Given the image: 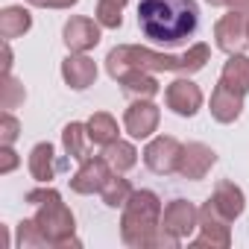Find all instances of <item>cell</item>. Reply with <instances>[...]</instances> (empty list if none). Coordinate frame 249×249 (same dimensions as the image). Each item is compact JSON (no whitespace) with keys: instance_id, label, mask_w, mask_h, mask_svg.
I'll use <instances>...</instances> for the list:
<instances>
[{"instance_id":"1","label":"cell","mask_w":249,"mask_h":249,"mask_svg":"<svg viewBox=\"0 0 249 249\" xmlns=\"http://www.w3.org/2000/svg\"><path fill=\"white\" fill-rule=\"evenodd\" d=\"M211 59L208 44H194L188 47L182 56H167V53H153L150 47H138V44H120L114 50H108L106 56V71L111 79H117L126 71H147V73H161V71H173V73H196L205 68V62Z\"/></svg>"},{"instance_id":"2","label":"cell","mask_w":249,"mask_h":249,"mask_svg":"<svg viewBox=\"0 0 249 249\" xmlns=\"http://www.w3.org/2000/svg\"><path fill=\"white\" fill-rule=\"evenodd\" d=\"M138 27L150 41L182 44L199 27L196 0H138Z\"/></svg>"},{"instance_id":"3","label":"cell","mask_w":249,"mask_h":249,"mask_svg":"<svg viewBox=\"0 0 249 249\" xmlns=\"http://www.w3.org/2000/svg\"><path fill=\"white\" fill-rule=\"evenodd\" d=\"M120 237L135 249H176L182 243L161 229V199L153 191H135L123 205Z\"/></svg>"},{"instance_id":"4","label":"cell","mask_w":249,"mask_h":249,"mask_svg":"<svg viewBox=\"0 0 249 249\" xmlns=\"http://www.w3.org/2000/svg\"><path fill=\"white\" fill-rule=\"evenodd\" d=\"M27 202L36 205V223L41 229V234L47 237V246H79V240L73 237L76 231V220L73 211L62 202V194L53 188H38L27 194Z\"/></svg>"},{"instance_id":"5","label":"cell","mask_w":249,"mask_h":249,"mask_svg":"<svg viewBox=\"0 0 249 249\" xmlns=\"http://www.w3.org/2000/svg\"><path fill=\"white\" fill-rule=\"evenodd\" d=\"M214 38H217V47L223 53H243L249 47V27H246V12H237L231 9L229 15H223L214 27Z\"/></svg>"},{"instance_id":"6","label":"cell","mask_w":249,"mask_h":249,"mask_svg":"<svg viewBox=\"0 0 249 249\" xmlns=\"http://www.w3.org/2000/svg\"><path fill=\"white\" fill-rule=\"evenodd\" d=\"M179 159H182V144L170 135H159L147 144L144 150V164L159 173V176H170L179 170Z\"/></svg>"},{"instance_id":"7","label":"cell","mask_w":249,"mask_h":249,"mask_svg":"<svg viewBox=\"0 0 249 249\" xmlns=\"http://www.w3.org/2000/svg\"><path fill=\"white\" fill-rule=\"evenodd\" d=\"M161 229L167 234L179 237V240L191 237L199 229V208L194 202H188V199H173L161 214Z\"/></svg>"},{"instance_id":"8","label":"cell","mask_w":249,"mask_h":249,"mask_svg":"<svg viewBox=\"0 0 249 249\" xmlns=\"http://www.w3.org/2000/svg\"><path fill=\"white\" fill-rule=\"evenodd\" d=\"M111 164L103 159V156H88L79 170L71 176V191L73 194H100L103 185L111 179Z\"/></svg>"},{"instance_id":"9","label":"cell","mask_w":249,"mask_h":249,"mask_svg":"<svg viewBox=\"0 0 249 249\" xmlns=\"http://www.w3.org/2000/svg\"><path fill=\"white\" fill-rule=\"evenodd\" d=\"M231 243L229 234V220L217 214V208L211 202H205L199 208V237L194 240V246H211V249H226Z\"/></svg>"},{"instance_id":"10","label":"cell","mask_w":249,"mask_h":249,"mask_svg":"<svg viewBox=\"0 0 249 249\" xmlns=\"http://www.w3.org/2000/svg\"><path fill=\"white\" fill-rule=\"evenodd\" d=\"M159 120H161V111H159V106L156 103H150V100H144V97H138L129 108H126V114H123V126H126V132L132 135V138H150L156 129H159Z\"/></svg>"},{"instance_id":"11","label":"cell","mask_w":249,"mask_h":249,"mask_svg":"<svg viewBox=\"0 0 249 249\" xmlns=\"http://www.w3.org/2000/svg\"><path fill=\"white\" fill-rule=\"evenodd\" d=\"M217 164V153L208 147V144H199V141H194V144H185L182 147V159H179V176L182 179H191V182H199V179H205L208 176V170Z\"/></svg>"},{"instance_id":"12","label":"cell","mask_w":249,"mask_h":249,"mask_svg":"<svg viewBox=\"0 0 249 249\" xmlns=\"http://www.w3.org/2000/svg\"><path fill=\"white\" fill-rule=\"evenodd\" d=\"M164 100H167V108H173L179 117H194L202 108V91L191 79H173L164 91Z\"/></svg>"},{"instance_id":"13","label":"cell","mask_w":249,"mask_h":249,"mask_svg":"<svg viewBox=\"0 0 249 249\" xmlns=\"http://www.w3.org/2000/svg\"><path fill=\"white\" fill-rule=\"evenodd\" d=\"M62 36H65V44L71 53H85L100 44V24H94L91 18H71L65 24Z\"/></svg>"},{"instance_id":"14","label":"cell","mask_w":249,"mask_h":249,"mask_svg":"<svg viewBox=\"0 0 249 249\" xmlns=\"http://www.w3.org/2000/svg\"><path fill=\"white\" fill-rule=\"evenodd\" d=\"M62 79L73 88V91H85L88 85H94L97 79V65L94 59H88L85 53H71L62 62Z\"/></svg>"},{"instance_id":"15","label":"cell","mask_w":249,"mask_h":249,"mask_svg":"<svg viewBox=\"0 0 249 249\" xmlns=\"http://www.w3.org/2000/svg\"><path fill=\"white\" fill-rule=\"evenodd\" d=\"M208 202H211V205L217 208V214L226 217L229 223L237 220V217L243 214V208H246V196H243V191H240L234 182H220V185L214 188V194L208 196Z\"/></svg>"},{"instance_id":"16","label":"cell","mask_w":249,"mask_h":249,"mask_svg":"<svg viewBox=\"0 0 249 249\" xmlns=\"http://www.w3.org/2000/svg\"><path fill=\"white\" fill-rule=\"evenodd\" d=\"M240 111H243V94H237L220 82L211 94V117L217 123H234L240 117Z\"/></svg>"},{"instance_id":"17","label":"cell","mask_w":249,"mask_h":249,"mask_svg":"<svg viewBox=\"0 0 249 249\" xmlns=\"http://www.w3.org/2000/svg\"><path fill=\"white\" fill-rule=\"evenodd\" d=\"M220 82L237 94H249V56L243 53H231L229 62L223 65V73H220Z\"/></svg>"},{"instance_id":"18","label":"cell","mask_w":249,"mask_h":249,"mask_svg":"<svg viewBox=\"0 0 249 249\" xmlns=\"http://www.w3.org/2000/svg\"><path fill=\"white\" fill-rule=\"evenodd\" d=\"M30 27H33V15L24 6H6L0 12V36H3V41L21 38Z\"/></svg>"},{"instance_id":"19","label":"cell","mask_w":249,"mask_h":249,"mask_svg":"<svg viewBox=\"0 0 249 249\" xmlns=\"http://www.w3.org/2000/svg\"><path fill=\"white\" fill-rule=\"evenodd\" d=\"M103 159L111 164L114 173H126V170H132V167L138 164V150H135L129 141H120V138H117V141L106 144Z\"/></svg>"},{"instance_id":"20","label":"cell","mask_w":249,"mask_h":249,"mask_svg":"<svg viewBox=\"0 0 249 249\" xmlns=\"http://www.w3.org/2000/svg\"><path fill=\"white\" fill-rule=\"evenodd\" d=\"M30 173L41 185H47L56 176V156H53L50 144H36L33 147V153H30Z\"/></svg>"},{"instance_id":"21","label":"cell","mask_w":249,"mask_h":249,"mask_svg":"<svg viewBox=\"0 0 249 249\" xmlns=\"http://www.w3.org/2000/svg\"><path fill=\"white\" fill-rule=\"evenodd\" d=\"M117 82L123 85V91H129V94H135V97H144V100H150V97L159 94V82H156V76L147 73V71H126V73L117 76Z\"/></svg>"},{"instance_id":"22","label":"cell","mask_w":249,"mask_h":249,"mask_svg":"<svg viewBox=\"0 0 249 249\" xmlns=\"http://www.w3.org/2000/svg\"><path fill=\"white\" fill-rule=\"evenodd\" d=\"M88 126L85 123H68L62 129V144H65V153L76 161H85L88 159Z\"/></svg>"},{"instance_id":"23","label":"cell","mask_w":249,"mask_h":249,"mask_svg":"<svg viewBox=\"0 0 249 249\" xmlns=\"http://www.w3.org/2000/svg\"><path fill=\"white\" fill-rule=\"evenodd\" d=\"M85 126H88V138H91L94 144H100V147L117 141V120H114L108 111H97V114H91V120L85 123Z\"/></svg>"},{"instance_id":"24","label":"cell","mask_w":249,"mask_h":249,"mask_svg":"<svg viewBox=\"0 0 249 249\" xmlns=\"http://www.w3.org/2000/svg\"><path fill=\"white\" fill-rule=\"evenodd\" d=\"M103 202L108 205V208H123L129 202V196L135 194V188L129 185V179H123L120 173H111V179L103 185Z\"/></svg>"},{"instance_id":"25","label":"cell","mask_w":249,"mask_h":249,"mask_svg":"<svg viewBox=\"0 0 249 249\" xmlns=\"http://www.w3.org/2000/svg\"><path fill=\"white\" fill-rule=\"evenodd\" d=\"M120 9H123V6L117 3V0H97L94 18H97V24H100V27H106V30H117V27L123 24Z\"/></svg>"},{"instance_id":"26","label":"cell","mask_w":249,"mask_h":249,"mask_svg":"<svg viewBox=\"0 0 249 249\" xmlns=\"http://www.w3.org/2000/svg\"><path fill=\"white\" fill-rule=\"evenodd\" d=\"M24 85L12 76V73H3V108L6 111H12V108H18L21 103H24Z\"/></svg>"},{"instance_id":"27","label":"cell","mask_w":249,"mask_h":249,"mask_svg":"<svg viewBox=\"0 0 249 249\" xmlns=\"http://www.w3.org/2000/svg\"><path fill=\"white\" fill-rule=\"evenodd\" d=\"M18 246H47V237L41 234L36 217L33 220H24L18 226Z\"/></svg>"},{"instance_id":"28","label":"cell","mask_w":249,"mask_h":249,"mask_svg":"<svg viewBox=\"0 0 249 249\" xmlns=\"http://www.w3.org/2000/svg\"><path fill=\"white\" fill-rule=\"evenodd\" d=\"M18 135H21L18 117H12V111H3V117H0V144H15Z\"/></svg>"},{"instance_id":"29","label":"cell","mask_w":249,"mask_h":249,"mask_svg":"<svg viewBox=\"0 0 249 249\" xmlns=\"http://www.w3.org/2000/svg\"><path fill=\"white\" fill-rule=\"evenodd\" d=\"M0 156H3V161H0V173H12L18 167V153L12 150V144H3L0 147Z\"/></svg>"},{"instance_id":"30","label":"cell","mask_w":249,"mask_h":249,"mask_svg":"<svg viewBox=\"0 0 249 249\" xmlns=\"http://www.w3.org/2000/svg\"><path fill=\"white\" fill-rule=\"evenodd\" d=\"M27 3L41 6V9H71L73 3H79V0H27Z\"/></svg>"},{"instance_id":"31","label":"cell","mask_w":249,"mask_h":249,"mask_svg":"<svg viewBox=\"0 0 249 249\" xmlns=\"http://www.w3.org/2000/svg\"><path fill=\"white\" fill-rule=\"evenodd\" d=\"M226 6H231L237 12H249V0H226Z\"/></svg>"},{"instance_id":"32","label":"cell","mask_w":249,"mask_h":249,"mask_svg":"<svg viewBox=\"0 0 249 249\" xmlns=\"http://www.w3.org/2000/svg\"><path fill=\"white\" fill-rule=\"evenodd\" d=\"M211 6H226V0H208Z\"/></svg>"},{"instance_id":"33","label":"cell","mask_w":249,"mask_h":249,"mask_svg":"<svg viewBox=\"0 0 249 249\" xmlns=\"http://www.w3.org/2000/svg\"><path fill=\"white\" fill-rule=\"evenodd\" d=\"M117 3H120V6H126V0H117Z\"/></svg>"},{"instance_id":"34","label":"cell","mask_w":249,"mask_h":249,"mask_svg":"<svg viewBox=\"0 0 249 249\" xmlns=\"http://www.w3.org/2000/svg\"><path fill=\"white\" fill-rule=\"evenodd\" d=\"M246 27H249V12H246Z\"/></svg>"}]
</instances>
